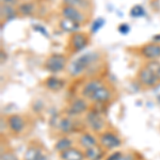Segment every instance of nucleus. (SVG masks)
Listing matches in <instances>:
<instances>
[{"mask_svg":"<svg viewBox=\"0 0 160 160\" xmlns=\"http://www.w3.org/2000/svg\"><path fill=\"white\" fill-rule=\"evenodd\" d=\"M98 59L99 53L96 51H89V52L82 53L68 64V73L73 78H77L86 73L93 65H95Z\"/></svg>","mask_w":160,"mask_h":160,"instance_id":"obj_1","label":"nucleus"},{"mask_svg":"<svg viewBox=\"0 0 160 160\" xmlns=\"http://www.w3.org/2000/svg\"><path fill=\"white\" fill-rule=\"evenodd\" d=\"M68 65V58L62 53H52L44 62V68L50 74H59Z\"/></svg>","mask_w":160,"mask_h":160,"instance_id":"obj_2","label":"nucleus"},{"mask_svg":"<svg viewBox=\"0 0 160 160\" xmlns=\"http://www.w3.org/2000/svg\"><path fill=\"white\" fill-rule=\"evenodd\" d=\"M86 125L93 132H102L106 128V121L98 111L91 110L88 111L84 118Z\"/></svg>","mask_w":160,"mask_h":160,"instance_id":"obj_3","label":"nucleus"},{"mask_svg":"<svg viewBox=\"0 0 160 160\" xmlns=\"http://www.w3.org/2000/svg\"><path fill=\"white\" fill-rule=\"evenodd\" d=\"M98 144L106 151H112L122 145V139L112 131H102L98 137Z\"/></svg>","mask_w":160,"mask_h":160,"instance_id":"obj_4","label":"nucleus"},{"mask_svg":"<svg viewBox=\"0 0 160 160\" xmlns=\"http://www.w3.org/2000/svg\"><path fill=\"white\" fill-rule=\"evenodd\" d=\"M89 111V102L83 97H77L69 102V105L66 108V114L68 117L76 118L79 115L87 113Z\"/></svg>","mask_w":160,"mask_h":160,"instance_id":"obj_5","label":"nucleus"},{"mask_svg":"<svg viewBox=\"0 0 160 160\" xmlns=\"http://www.w3.org/2000/svg\"><path fill=\"white\" fill-rule=\"evenodd\" d=\"M138 81L145 88H154L158 83V78L154 69L148 66H144L138 72Z\"/></svg>","mask_w":160,"mask_h":160,"instance_id":"obj_6","label":"nucleus"},{"mask_svg":"<svg viewBox=\"0 0 160 160\" xmlns=\"http://www.w3.org/2000/svg\"><path fill=\"white\" fill-rule=\"evenodd\" d=\"M61 15L63 18L73 20V22H78L80 25H83L87 20L83 11L71 6H65V4H63L61 9Z\"/></svg>","mask_w":160,"mask_h":160,"instance_id":"obj_7","label":"nucleus"},{"mask_svg":"<svg viewBox=\"0 0 160 160\" xmlns=\"http://www.w3.org/2000/svg\"><path fill=\"white\" fill-rule=\"evenodd\" d=\"M89 44V38L83 32H76L72 34L69 38V47L73 52H80L84 49Z\"/></svg>","mask_w":160,"mask_h":160,"instance_id":"obj_8","label":"nucleus"},{"mask_svg":"<svg viewBox=\"0 0 160 160\" xmlns=\"http://www.w3.org/2000/svg\"><path fill=\"white\" fill-rule=\"evenodd\" d=\"M112 98V91L107 84L102 83L96 91L94 92L93 96L91 97L90 102H94V104H107Z\"/></svg>","mask_w":160,"mask_h":160,"instance_id":"obj_9","label":"nucleus"},{"mask_svg":"<svg viewBox=\"0 0 160 160\" xmlns=\"http://www.w3.org/2000/svg\"><path fill=\"white\" fill-rule=\"evenodd\" d=\"M8 127H9L10 131L13 135L18 136L20 133H22V131L26 128V121L22 115L19 114H12L8 118L7 120Z\"/></svg>","mask_w":160,"mask_h":160,"instance_id":"obj_10","label":"nucleus"},{"mask_svg":"<svg viewBox=\"0 0 160 160\" xmlns=\"http://www.w3.org/2000/svg\"><path fill=\"white\" fill-rule=\"evenodd\" d=\"M58 127L59 131L62 133L63 136H68V135H71L73 132H76L77 130V123L76 121L74 120V118L72 117H66L64 118H61L58 122Z\"/></svg>","mask_w":160,"mask_h":160,"instance_id":"obj_11","label":"nucleus"},{"mask_svg":"<svg viewBox=\"0 0 160 160\" xmlns=\"http://www.w3.org/2000/svg\"><path fill=\"white\" fill-rule=\"evenodd\" d=\"M141 56L149 61H156L160 59V44L148 43L144 45L140 50Z\"/></svg>","mask_w":160,"mask_h":160,"instance_id":"obj_12","label":"nucleus"},{"mask_svg":"<svg viewBox=\"0 0 160 160\" xmlns=\"http://www.w3.org/2000/svg\"><path fill=\"white\" fill-rule=\"evenodd\" d=\"M22 160H47V156L44 153L43 148H41L38 145L32 144L26 149Z\"/></svg>","mask_w":160,"mask_h":160,"instance_id":"obj_13","label":"nucleus"},{"mask_svg":"<svg viewBox=\"0 0 160 160\" xmlns=\"http://www.w3.org/2000/svg\"><path fill=\"white\" fill-rule=\"evenodd\" d=\"M104 83L102 80L100 79H91L82 87L81 89V97H83L84 99H87L88 102H90L91 97L93 96L94 92L96 91L98 88Z\"/></svg>","mask_w":160,"mask_h":160,"instance_id":"obj_14","label":"nucleus"},{"mask_svg":"<svg viewBox=\"0 0 160 160\" xmlns=\"http://www.w3.org/2000/svg\"><path fill=\"white\" fill-rule=\"evenodd\" d=\"M44 86H45V88L48 91L60 92L64 89V87H65V81H64L63 79L55 76V75H52V76H49L48 78L45 79Z\"/></svg>","mask_w":160,"mask_h":160,"instance_id":"obj_15","label":"nucleus"},{"mask_svg":"<svg viewBox=\"0 0 160 160\" xmlns=\"http://www.w3.org/2000/svg\"><path fill=\"white\" fill-rule=\"evenodd\" d=\"M59 157H60V160H84L86 159L84 152L77 148H74V146H72L71 148L60 153L59 154Z\"/></svg>","mask_w":160,"mask_h":160,"instance_id":"obj_16","label":"nucleus"},{"mask_svg":"<svg viewBox=\"0 0 160 160\" xmlns=\"http://www.w3.org/2000/svg\"><path fill=\"white\" fill-rule=\"evenodd\" d=\"M83 152L87 160H104L106 158V149L102 148L99 144L96 146H93V148L83 149Z\"/></svg>","mask_w":160,"mask_h":160,"instance_id":"obj_17","label":"nucleus"},{"mask_svg":"<svg viewBox=\"0 0 160 160\" xmlns=\"http://www.w3.org/2000/svg\"><path fill=\"white\" fill-rule=\"evenodd\" d=\"M78 143L83 149H87V148H93V146L98 145V140H97V138L93 135V133L83 132L80 135Z\"/></svg>","mask_w":160,"mask_h":160,"instance_id":"obj_18","label":"nucleus"},{"mask_svg":"<svg viewBox=\"0 0 160 160\" xmlns=\"http://www.w3.org/2000/svg\"><path fill=\"white\" fill-rule=\"evenodd\" d=\"M59 26H60V28L64 31V32L71 33V34L79 32V29H80V27H81V25L78 24V22H75L73 20L65 19V18H62L60 20Z\"/></svg>","mask_w":160,"mask_h":160,"instance_id":"obj_19","label":"nucleus"},{"mask_svg":"<svg viewBox=\"0 0 160 160\" xmlns=\"http://www.w3.org/2000/svg\"><path fill=\"white\" fill-rule=\"evenodd\" d=\"M73 143L74 142L72 139H69L68 136H63L56 142L55 145H53V148H55V151L57 152V153L60 154V153H62V152L71 148L72 146H73Z\"/></svg>","mask_w":160,"mask_h":160,"instance_id":"obj_20","label":"nucleus"},{"mask_svg":"<svg viewBox=\"0 0 160 160\" xmlns=\"http://www.w3.org/2000/svg\"><path fill=\"white\" fill-rule=\"evenodd\" d=\"M18 15V11L17 8L11 7V6H6V4H1V18L4 20H12L16 18Z\"/></svg>","mask_w":160,"mask_h":160,"instance_id":"obj_21","label":"nucleus"},{"mask_svg":"<svg viewBox=\"0 0 160 160\" xmlns=\"http://www.w3.org/2000/svg\"><path fill=\"white\" fill-rule=\"evenodd\" d=\"M63 3L65 6H71L81 11H87L90 8V1L89 0H63Z\"/></svg>","mask_w":160,"mask_h":160,"instance_id":"obj_22","label":"nucleus"},{"mask_svg":"<svg viewBox=\"0 0 160 160\" xmlns=\"http://www.w3.org/2000/svg\"><path fill=\"white\" fill-rule=\"evenodd\" d=\"M17 11H18V14H22V16H31L34 13L35 8L32 2H22L17 7Z\"/></svg>","mask_w":160,"mask_h":160,"instance_id":"obj_23","label":"nucleus"},{"mask_svg":"<svg viewBox=\"0 0 160 160\" xmlns=\"http://www.w3.org/2000/svg\"><path fill=\"white\" fill-rule=\"evenodd\" d=\"M146 14L145 10H144V8L140 6V4H136V6H133L131 8L130 10V13L129 15L131 17H133V18H140V17H144Z\"/></svg>","mask_w":160,"mask_h":160,"instance_id":"obj_24","label":"nucleus"},{"mask_svg":"<svg viewBox=\"0 0 160 160\" xmlns=\"http://www.w3.org/2000/svg\"><path fill=\"white\" fill-rule=\"evenodd\" d=\"M105 25V19L104 18H97L95 19L94 22H92V26H91V32L92 33H96L97 31H99L104 27Z\"/></svg>","mask_w":160,"mask_h":160,"instance_id":"obj_25","label":"nucleus"},{"mask_svg":"<svg viewBox=\"0 0 160 160\" xmlns=\"http://www.w3.org/2000/svg\"><path fill=\"white\" fill-rule=\"evenodd\" d=\"M0 160H18V158L16 157V155H14L11 152H4V153H1Z\"/></svg>","mask_w":160,"mask_h":160,"instance_id":"obj_26","label":"nucleus"},{"mask_svg":"<svg viewBox=\"0 0 160 160\" xmlns=\"http://www.w3.org/2000/svg\"><path fill=\"white\" fill-rule=\"evenodd\" d=\"M118 32L125 35L130 31V27H129V25H128V24H121L120 26H118Z\"/></svg>","mask_w":160,"mask_h":160,"instance_id":"obj_27","label":"nucleus"},{"mask_svg":"<svg viewBox=\"0 0 160 160\" xmlns=\"http://www.w3.org/2000/svg\"><path fill=\"white\" fill-rule=\"evenodd\" d=\"M19 0H1V4H6V6H11L17 8L19 6Z\"/></svg>","mask_w":160,"mask_h":160,"instance_id":"obj_28","label":"nucleus"},{"mask_svg":"<svg viewBox=\"0 0 160 160\" xmlns=\"http://www.w3.org/2000/svg\"><path fill=\"white\" fill-rule=\"evenodd\" d=\"M123 155L122 152H114L111 155H109L108 157H106L104 160H118L121 158V156Z\"/></svg>","mask_w":160,"mask_h":160,"instance_id":"obj_29","label":"nucleus"},{"mask_svg":"<svg viewBox=\"0 0 160 160\" xmlns=\"http://www.w3.org/2000/svg\"><path fill=\"white\" fill-rule=\"evenodd\" d=\"M118 160H135V157L131 154H123Z\"/></svg>","mask_w":160,"mask_h":160,"instance_id":"obj_30","label":"nucleus"},{"mask_svg":"<svg viewBox=\"0 0 160 160\" xmlns=\"http://www.w3.org/2000/svg\"><path fill=\"white\" fill-rule=\"evenodd\" d=\"M155 73L157 75V78H158V81L160 82V63L157 65V68H155Z\"/></svg>","mask_w":160,"mask_h":160,"instance_id":"obj_31","label":"nucleus"}]
</instances>
